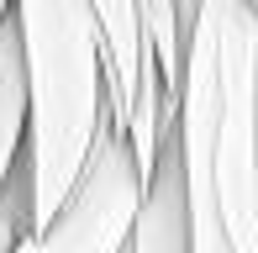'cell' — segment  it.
I'll return each mask as SVG.
<instances>
[{
	"instance_id": "obj_1",
	"label": "cell",
	"mask_w": 258,
	"mask_h": 253,
	"mask_svg": "<svg viewBox=\"0 0 258 253\" xmlns=\"http://www.w3.org/2000/svg\"><path fill=\"white\" fill-rule=\"evenodd\" d=\"M27 74L32 232L58 211L105 121V42L85 0H11Z\"/></svg>"
},
{
	"instance_id": "obj_2",
	"label": "cell",
	"mask_w": 258,
	"mask_h": 253,
	"mask_svg": "<svg viewBox=\"0 0 258 253\" xmlns=\"http://www.w3.org/2000/svg\"><path fill=\"white\" fill-rule=\"evenodd\" d=\"M137 201H143V169L132 158L126 132L105 111L85 169L74 174L58 211L32 232V248L37 253H121Z\"/></svg>"
},
{
	"instance_id": "obj_3",
	"label": "cell",
	"mask_w": 258,
	"mask_h": 253,
	"mask_svg": "<svg viewBox=\"0 0 258 253\" xmlns=\"http://www.w3.org/2000/svg\"><path fill=\"white\" fill-rule=\"evenodd\" d=\"M121 253H190V201H184V158L174 116L158 126L153 164L143 174V201H137Z\"/></svg>"
},
{
	"instance_id": "obj_4",
	"label": "cell",
	"mask_w": 258,
	"mask_h": 253,
	"mask_svg": "<svg viewBox=\"0 0 258 253\" xmlns=\"http://www.w3.org/2000/svg\"><path fill=\"white\" fill-rule=\"evenodd\" d=\"M85 6H90V16L100 27V42H105V111L126 132L132 95H137V79H143V48H137L132 0H85Z\"/></svg>"
},
{
	"instance_id": "obj_5",
	"label": "cell",
	"mask_w": 258,
	"mask_h": 253,
	"mask_svg": "<svg viewBox=\"0 0 258 253\" xmlns=\"http://www.w3.org/2000/svg\"><path fill=\"white\" fill-rule=\"evenodd\" d=\"M27 143V74H21V37L11 6L0 11V185Z\"/></svg>"
},
{
	"instance_id": "obj_6",
	"label": "cell",
	"mask_w": 258,
	"mask_h": 253,
	"mask_svg": "<svg viewBox=\"0 0 258 253\" xmlns=\"http://www.w3.org/2000/svg\"><path fill=\"white\" fill-rule=\"evenodd\" d=\"M32 237V174H27V153H16L6 185H0V253H11Z\"/></svg>"
},
{
	"instance_id": "obj_7",
	"label": "cell",
	"mask_w": 258,
	"mask_h": 253,
	"mask_svg": "<svg viewBox=\"0 0 258 253\" xmlns=\"http://www.w3.org/2000/svg\"><path fill=\"white\" fill-rule=\"evenodd\" d=\"M11 253H37V248H32V237H21V243L11 248Z\"/></svg>"
},
{
	"instance_id": "obj_8",
	"label": "cell",
	"mask_w": 258,
	"mask_h": 253,
	"mask_svg": "<svg viewBox=\"0 0 258 253\" xmlns=\"http://www.w3.org/2000/svg\"><path fill=\"white\" fill-rule=\"evenodd\" d=\"M6 6H11V0H0V11H6Z\"/></svg>"
},
{
	"instance_id": "obj_9",
	"label": "cell",
	"mask_w": 258,
	"mask_h": 253,
	"mask_svg": "<svg viewBox=\"0 0 258 253\" xmlns=\"http://www.w3.org/2000/svg\"><path fill=\"white\" fill-rule=\"evenodd\" d=\"M248 6H253V11H258V0H248Z\"/></svg>"
}]
</instances>
